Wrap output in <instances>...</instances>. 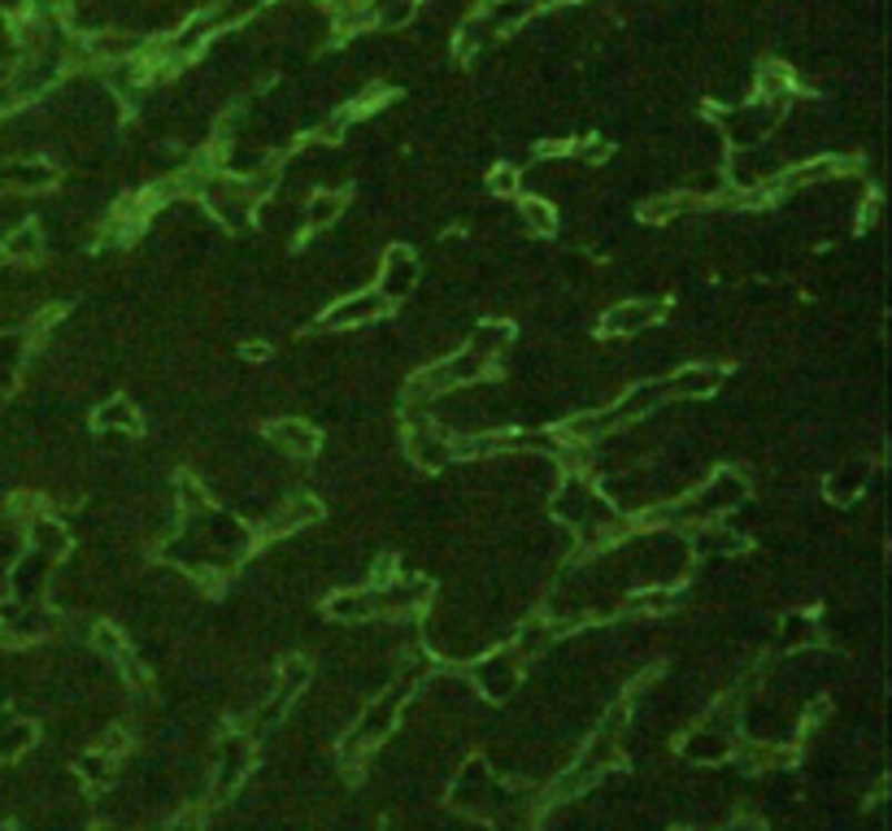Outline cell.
<instances>
[{
    "label": "cell",
    "instance_id": "cell-5",
    "mask_svg": "<svg viewBox=\"0 0 892 831\" xmlns=\"http://www.w3.org/2000/svg\"><path fill=\"white\" fill-rule=\"evenodd\" d=\"M414 288H419V258H414L410 249L392 244V249L383 253V266H379V283H374V292H379V297L392 306V301H405Z\"/></svg>",
    "mask_w": 892,
    "mask_h": 831
},
{
    "label": "cell",
    "instance_id": "cell-22",
    "mask_svg": "<svg viewBox=\"0 0 892 831\" xmlns=\"http://www.w3.org/2000/svg\"><path fill=\"white\" fill-rule=\"evenodd\" d=\"M519 222L527 227V236H553L558 231V209L549 206L544 197H519Z\"/></svg>",
    "mask_w": 892,
    "mask_h": 831
},
{
    "label": "cell",
    "instance_id": "cell-1",
    "mask_svg": "<svg viewBox=\"0 0 892 831\" xmlns=\"http://www.w3.org/2000/svg\"><path fill=\"white\" fill-rule=\"evenodd\" d=\"M201 201H206V209H210L222 227H231V231L249 227V222L258 218V206H262L258 188H253L244 174H210V179L201 183Z\"/></svg>",
    "mask_w": 892,
    "mask_h": 831
},
{
    "label": "cell",
    "instance_id": "cell-16",
    "mask_svg": "<svg viewBox=\"0 0 892 831\" xmlns=\"http://www.w3.org/2000/svg\"><path fill=\"white\" fill-rule=\"evenodd\" d=\"M422 0H362V9H367V27L374 31H401V27H410V18L419 13Z\"/></svg>",
    "mask_w": 892,
    "mask_h": 831
},
{
    "label": "cell",
    "instance_id": "cell-21",
    "mask_svg": "<svg viewBox=\"0 0 892 831\" xmlns=\"http://www.w3.org/2000/svg\"><path fill=\"white\" fill-rule=\"evenodd\" d=\"M866 462H844V467L832 470V479H828V497L836 501V505H849V501H858L862 497V488H866Z\"/></svg>",
    "mask_w": 892,
    "mask_h": 831
},
{
    "label": "cell",
    "instance_id": "cell-11",
    "mask_svg": "<svg viewBox=\"0 0 892 831\" xmlns=\"http://www.w3.org/2000/svg\"><path fill=\"white\" fill-rule=\"evenodd\" d=\"M692 549L701 553V558H740L744 549H749V535H740L732 522H696V540H692Z\"/></svg>",
    "mask_w": 892,
    "mask_h": 831
},
{
    "label": "cell",
    "instance_id": "cell-20",
    "mask_svg": "<svg viewBox=\"0 0 892 831\" xmlns=\"http://www.w3.org/2000/svg\"><path fill=\"white\" fill-rule=\"evenodd\" d=\"M27 535H31V553H40V558H49V562L70 549V531H66V522H57V519H31Z\"/></svg>",
    "mask_w": 892,
    "mask_h": 831
},
{
    "label": "cell",
    "instance_id": "cell-26",
    "mask_svg": "<svg viewBox=\"0 0 892 831\" xmlns=\"http://www.w3.org/2000/svg\"><path fill=\"white\" fill-rule=\"evenodd\" d=\"M810 640H819V631H814V614H788V619H784V644H788V649H796V644H810Z\"/></svg>",
    "mask_w": 892,
    "mask_h": 831
},
{
    "label": "cell",
    "instance_id": "cell-18",
    "mask_svg": "<svg viewBox=\"0 0 892 831\" xmlns=\"http://www.w3.org/2000/svg\"><path fill=\"white\" fill-rule=\"evenodd\" d=\"M492 44H497V31L488 27L483 9H474L471 18L458 27V36H453V52H458V61H471V57H479V52L492 49Z\"/></svg>",
    "mask_w": 892,
    "mask_h": 831
},
{
    "label": "cell",
    "instance_id": "cell-6",
    "mask_svg": "<svg viewBox=\"0 0 892 831\" xmlns=\"http://www.w3.org/2000/svg\"><path fill=\"white\" fill-rule=\"evenodd\" d=\"M265 440H270L283 458H314L318 449H322L318 427L305 422V418H274V422L265 427Z\"/></svg>",
    "mask_w": 892,
    "mask_h": 831
},
{
    "label": "cell",
    "instance_id": "cell-4",
    "mask_svg": "<svg viewBox=\"0 0 892 831\" xmlns=\"http://www.w3.org/2000/svg\"><path fill=\"white\" fill-rule=\"evenodd\" d=\"M383 313H388V301H383L374 288H362V292L335 301L331 310L318 318V327H327V331H353V327H370V322H379Z\"/></svg>",
    "mask_w": 892,
    "mask_h": 831
},
{
    "label": "cell",
    "instance_id": "cell-12",
    "mask_svg": "<svg viewBox=\"0 0 892 831\" xmlns=\"http://www.w3.org/2000/svg\"><path fill=\"white\" fill-rule=\"evenodd\" d=\"M379 610H374V592L370 588H344V592H335L331 601H327V619H335V623L344 627H362L370 623Z\"/></svg>",
    "mask_w": 892,
    "mask_h": 831
},
{
    "label": "cell",
    "instance_id": "cell-28",
    "mask_svg": "<svg viewBox=\"0 0 892 831\" xmlns=\"http://www.w3.org/2000/svg\"><path fill=\"white\" fill-rule=\"evenodd\" d=\"M728 831H766V828H762V823H758V819H749V814H740V819H732V823H728Z\"/></svg>",
    "mask_w": 892,
    "mask_h": 831
},
{
    "label": "cell",
    "instance_id": "cell-10",
    "mask_svg": "<svg viewBox=\"0 0 892 831\" xmlns=\"http://www.w3.org/2000/svg\"><path fill=\"white\" fill-rule=\"evenodd\" d=\"M719 383H723V366H714V362H692V366H680V370L671 374V383H667V397H683V401H701V397L719 392Z\"/></svg>",
    "mask_w": 892,
    "mask_h": 831
},
{
    "label": "cell",
    "instance_id": "cell-17",
    "mask_svg": "<svg viewBox=\"0 0 892 831\" xmlns=\"http://www.w3.org/2000/svg\"><path fill=\"white\" fill-rule=\"evenodd\" d=\"M483 18H488V27H492L497 40H501V36L519 31V27H527V22L535 18V4H531V0H488V4H483Z\"/></svg>",
    "mask_w": 892,
    "mask_h": 831
},
{
    "label": "cell",
    "instance_id": "cell-29",
    "mask_svg": "<svg viewBox=\"0 0 892 831\" xmlns=\"http://www.w3.org/2000/svg\"><path fill=\"white\" fill-rule=\"evenodd\" d=\"M531 4H535V13H540V9H562V4H579V0H531Z\"/></svg>",
    "mask_w": 892,
    "mask_h": 831
},
{
    "label": "cell",
    "instance_id": "cell-24",
    "mask_svg": "<svg viewBox=\"0 0 892 831\" xmlns=\"http://www.w3.org/2000/svg\"><path fill=\"white\" fill-rule=\"evenodd\" d=\"M92 644H97V649L106 653L109 662H118V667H122V662L131 658V653H127V640L118 635V627H109V623L92 627Z\"/></svg>",
    "mask_w": 892,
    "mask_h": 831
},
{
    "label": "cell",
    "instance_id": "cell-14",
    "mask_svg": "<svg viewBox=\"0 0 892 831\" xmlns=\"http://www.w3.org/2000/svg\"><path fill=\"white\" fill-rule=\"evenodd\" d=\"M510 344H514V322H505V318H483V322H474L471 340H467V349L483 353L488 362H497Z\"/></svg>",
    "mask_w": 892,
    "mask_h": 831
},
{
    "label": "cell",
    "instance_id": "cell-8",
    "mask_svg": "<svg viewBox=\"0 0 892 831\" xmlns=\"http://www.w3.org/2000/svg\"><path fill=\"white\" fill-rule=\"evenodd\" d=\"M249 762H253V749H249V740H244V735H231V740L222 744V758H218V771H213L210 805H218L227 792H235V783L244 780Z\"/></svg>",
    "mask_w": 892,
    "mask_h": 831
},
{
    "label": "cell",
    "instance_id": "cell-13",
    "mask_svg": "<svg viewBox=\"0 0 892 831\" xmlns=\"http://www.w3.org/2000/svg\"><path fill=\"white\" fill-rule=\"evenodd\" d=\"M57 179V166L44 157H31V161H13L0 170V188H18V192H40Z\"/></svg>",
    "mask_w": 892,
    "mask_h": 831
},
{
    "label": "cell",
    "instance_id": "cell-19",
    "mask_svg": "<svg viewBox=\"0 0 892 831\" xmlns=\"http://www.w3.org/2000/svg\"><path fill=\"white\" fill-rule=\"evenodd\" d=\"M349 206V197L344 192H335V188H322L314 192L305 209H301V222H305V231H322V227H335L340 222V213Z\"/></svg>",
    "mask_w": 892,
    "mask_h": 831
},
{
    "label": "cell",
    "instance_id": "cell-23",
    "mask_svg": "<svg viewBox=\"0 0 892 831\" xmlns=\"http://www.w3.org/2000/svg\"><path fill=\"white\" fill-rule=\"evenodd\" d=\"M44 253V236H40V227L36 222H22L9 240H4V258L13 261H36Z\"/></svg>",
    "mask_w": 892,
    "mask_h": 831
},
{
    "label": "cell",
    "instance_id": "cell-25",
    "mask_svg": "<svg viewBox=\"0 0 892 831\" xmlns=\"http://www.w3.org/2000/svg\"><path fill=\"white\" fill-rule=\"evenodd\" d=\"M488 192L492 197H519L523 192V170H514V166H497L492 174H488Z\"/></svg>",
    "mask_w": 892,
    "mask_h": 831
},
{
    "label": "cell",
    "instance_id": "cell-7",
    "mask_svg": "<svg viewBox=\"0 0 892 831\" xmlns=\"http://www.w3.org/2000/svg\"><path fill=\"white\" fill-rule=\"evenodd\" d=\"M310 522H322V505H318V497H310V492H297V497H288V501L265 519L262 535L265 540H279V535H292V531H301V527H310Z\"/></svg>",
    "mask_w": 892,
    "mask_h": 831
},
{
    "label": "cell",
    "instance_id": "cell-9",
    "mask_svg": "<svg viewBox=\"0 0 892 831\" xmlns=\"http://www.w3.org/2000/svg\"><path fill=\"white\" fill-rule=\"evenodd\" d=\"M662 318V306L658 301H619L614 310H605L601 318V331L605 336H640V331H649L653 322Z\"/></svg>",
    "mask_w": 892,
    "mask_h": 831
},
{
    "label": "cell",
    "instance_id": "cell-30",
    "mask_svg": "<svg viewBox=\"0 0 892 831\" xmlns=\"http://www.w3.org/2000/svg\"><path fill=\"white\" fill-rule=\"evenodd\" d=\"M680 831H683V828H680Z\"/></svg>",
    "mask_w": 892,
    "mask_h": 831
},
{
    "label": "cell",
    "instance_id": "cell-2",
    "mask_svg": "<svg viewBox=\"0 0 892 831\" xmlns=\"http://www.w3.org/2000/svg\"><path fill=\"white\" fill-rule=\"evenodd\" d=\"M780 118H784L780 104L753 97V101L732 104V109H719V113H714V127L732 140V149H758V144L780 127Z\"/></svg>",
    "mask_w": 892,
    "mask_h": 831
},
{
    "label": "cell",
    "instance_id": "cell-3",
    "mask_svg": "<svg viewBox=\"0 0 892 831\" xmlns=\"http://www.w3.org/2000/svg\"><path fill=\"white\" fill-rule=\"evenodd\" d=\"M405 458L419 470H444L453 462V449H449V431L440 422H427V418H410V431H405Z\"/></svg>",
    "mask_w": 892,
    "mask_h": 831
},
{
    "label": "cell",
    "instance_id": "cell-27",
    "mask_svg": "<svg viewBox=\"0 0 892 831\" xmlns=\"http://www.w3.org/2000/svg\"><path fill=\"white\" fill-rule=\"evenodd\" d=\"M109 762H113V753H106V749H101V753H88V758H79V775L101 783L109 775Z\"/></svg>",
    "mask_w": 892,
    "mask_h": 831
},
{
    "label": "cell",
    "instance_id": "cell-15",
    "mask_svg": "<svg viewBox=\"0 0 892 831\" xmlns=\"http://www.w3.org/2000/svg\"><path fill=\"white\" fill-rule=\"evenodd\" d=\"M92 427L97 431H106V435H140V410L127 401V397H113V401H106L97 414H92Z\"/></svg>",
    "mask_w": 892,
    "mask_h": 831
}]
</instances>
